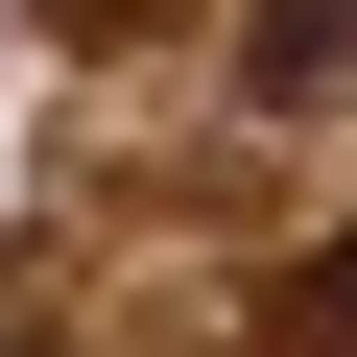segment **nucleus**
Returning <instances> with one entry per match:
<instances>
[{"mask_svg": "<svg viewBox=\"0 0 357 357\" xmlns=\"http://www.w3.org/2000/svg\"><path fill=\"white\" fill-rule=\"evenodd\" d=\"M262 96H357V0H262Z\"/></svg>", "mask_w": 357, "mask_h": 357, "instance_id": "nucleus-1", "label": "nucleus"}, {"mask_svg": "<svg viewBox=\"0 0 357 357\" xmlns=\"http://www.w3.org/2000/svg\"><path fill=\"white\" fill-rule=\"evenodd\" d=\"M262 333H286V357H357V238H310V262H286V310H262Z\"/></svg>", "mask_w": 357, "mask_h": 357, "instance_id": "nucleus-2", "label": "nucleus"}]
</instances>
